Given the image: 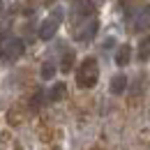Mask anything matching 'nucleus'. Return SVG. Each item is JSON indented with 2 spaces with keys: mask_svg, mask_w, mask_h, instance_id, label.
<instances>
[{
  "mask_svg": "<svg viewBox=\"0 0 150 150\" xmlns=\"http://www.w3.org/2000/svg\"><path fill=\"white\" fill-rule=\"evenodd\" d=\"M74 60H76L74 51H65V56H62V62H60V69H62V72H69V69L74 67Z\"/></svg>",
  "mask_w": 150,
  "mask_h": 150,
  "instance_id": "10",
  "label": "nucleus"
},
{
  "mask_svg": "<svg viewBox=\"0 0 150 150\" xmlns=\"http://www.w3.org/2000/svg\"><path fill=\"white\" fill-rule=\"evenodd\" d=\"M39 99H42V93L35 95V99H33V106H39Z\"/></svg>",
  "mask_w": 150,
  "mask_h": 150,
  "instance_id": "13",
  "label": "nucleus"
},
{
  "mask_svg": "<svg viewBox=\"0 0 150 150\" xmlns=\"http://www.w3.org/2000/svg\"><path fill=\"white\" fill-rule=\"evenodd\" d=\"M65 95H67V88H65V83H56V86L51 88V93H49V99H51V102H60Z\"/></svg>",
  "mask_w": 150,
  "mask_h": 150,
  "instance_id": "9",
  "label": "nucleus"
},
{
  "mask_svg": "<svg viewBox=\"0 0 150 150\" xmlns=\"http://www.w3.org/2000/svg\"><path fill=\"white\" fill-rule=\"evenodd\" d=\"M2 9H5V2H2V0H0V14H2Z\"/></svg>",
  "mask_w": 150,
  "mask_h": 150,
  "instance_id": "14",
  "label": "nucleus"
},
{
  "mask_svg": "<svg viewBox=\"0 0 150 150\" xmlns=\"http://www.w3.org/2000/svg\"><path fill=\"white\" fill-rule=\"evenodd\" d=\"M58 25H60V21H56L53 16H49V19L42 21V25H39V39H51L56 35Z\"/></svg>",
  "mask_w": 150,
  "mask_h": 150,
  "instance_id": "4",
  "label": "nucleus"
},
{
  "mask_svg": "<svg viewBox=\"0 0 150 150\" xmlns=\"http://www.w3.org/2000/svg\"><path fill=\"white\" fill-rule=\"evenodd\" d=\"M53 74H56V67H53L51 62H44V65H42V79L49 81V79H53Z\"/></svg>",
  "mask_w": 150,
  "mask_h": 150,
  "instance_id": "12",
  "label": "nucleus"
},
{
  "mask_svg": "<svg viewBox=\"0 0 150 150\" xmlns=\"http://www.w3.org/2000/svg\"><path fill=\"white\" fill-rule=\"evenodd\" d=\"M143 25H150V5L143 12H139V16H136V28H143Z\"/></svg>",
  "mask_w": 150,
  "mask_h": 150,
  "instance_id": "11",
  "label": "nucleus"
},
{
  "mask_svg": "<svg viewBox=\"0 0 150 150\" xmlns=\"http://www.w3.org/2000/svg\"><path fill=\"white\" fill-rule=\"evenodd\" d=\"M23 39L19 37H7L0 42V60H16L23 53Z\"/></svg>",
  "mask_w": 150,
  "mask_h": 150,
  "instance_id": "2",
  "label": "nucleus"
},
{
  "mask_svg": "<svg viewBox=\"0 0 150 150\" xmlns=\"http://www.w3.org/2000/svg\"><path fill=\"white\" fill-rule=\"evenodd\" d=\"M129 60H132V46L129 44H122L115 51V65L118 67H125V65H129Z\"/></svg>",
  "mask_w": 150,
  "mask_h": 150,
  "instance_id": "5",
  "label": "nucleus"
},
{
  "mask_svg": "<svg viewBox=\"0 0 150 150\" xmlns=\"http://www.w3.org/2000/svg\"><path fill=\"white\" fill-rule=\"evenodd\" d=\"M74 5H76V12H79L81 16H93L95 14L93 0H74Z\"/></svg>",
  "mask_w": 150,
  "mask_h": 150,
  "instance_id": "7",
  "label": "nucleus"
},
{
  "mask_svg": "<svg viewBox=\"0 0 150 150\" xmlns=\"http://www.w3.org/2000/svg\"><path fill=\"white\" fill-rule=\"evenodd\" d=\"M99 79V67H97V60L95 58H86L76 72V83L79 88H93Z\"/></svg>",
  "mask_w": 150,
  "mask_h": 150,
  "instance_id": "1",
  "label": "nucleus"
},
{
  "mask_svg": "<svg viewBox=\"0 0 150 150\" xmlns=\"http://www.w3.org/2000/svg\"><path fill=\"white\" fill-rule=\"evenodd\" d=\"M127 90V76L125 74H115L111 79V93L113 95H122Z\"/></svg>",
  "mask_w": 150,
  "mask_h": 150,
  "instance_id": "6",
  "label": "nucleus"
},
{
  "mask_svg": "<svg viewBox=\"0 0 150 150\" xmlns=\"http://www.w3.org/2000/svg\"><path fill=\"white\" fill-rule=\"evenodd\" d=\"M148 58H150V35H146V37H141V42H139V60L146 62Z\"/></svg>",
  "mask_w": 150,
  "mask_h": 150,
  "instance_id": "8",
  "label": "nucleus"
},
{
  "mask_svg": "<svg viewBox=\"0 0 150 150\" xmlns=\"http://www.w3.org/2000/svg\"><path fill=\"white\" fill-rule=\"evenodd\" d=\"M97 28H99V21L93 16L90 21H86V23L81 25V30L76 33V39H79V42H90V39L97 35Z\"/></svg>",
  "mask_w": 150,
  "mask_h": 150,
  "instance_id": "3",
  "label": "nucleus"
}]
</instances>
